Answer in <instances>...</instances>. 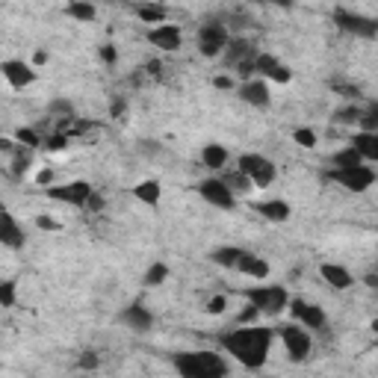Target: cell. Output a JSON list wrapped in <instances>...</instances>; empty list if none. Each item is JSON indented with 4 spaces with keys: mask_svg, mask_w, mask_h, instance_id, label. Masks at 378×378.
<instances>
[{
    "mask_svg": "<svg viewBox=\"0 0 378 378\" xmlns=\"http://www.w3.org/2000/svg\"><path fill=\"white\" fill-rule=\"evenodd\" d=\"M228 160H231V151L219 142H210V145L201 148V166L210 169V172H222L228 166Z\"/></svg>",
    "mask_w": 378,
    "mask_h": 378,
    "instance_id": "7402d4cb",
    "label": "cell"
},
{
    "mask_svg": "<svg viewBox=\"0 0 378 378\" xmlns=\"http://www.w3.org/2000/svg\"><path fill=\"white\" fill-rule=\"evenodd\" d=\"M331 21L340 33H349V36H355V39H375L378 36V21L370 18V15L349 12V9H334Z\"/></svg>",
    "mask_w": 378,
    "mask_h": 378,
    "instance_id": "52a82bcc",
    "label": "cell"
},
{
    "mask_svg": "<svg viewBox=\"0 0 378 378\" xmlns=\"http://www.w3.org/2000/svg\"><path fill=\"white\" fill-rule=\"evenodd\" d=\"M349 145L360 154L364 163H378V134H372V130H355Z\"/></svg>",
    "mask_w": 378,
    "mask_h": 378,
    "instance_id": "44dd1931",
    "label": "cell"
},
{
    "mask_svg": "<svg viewBox=\"0 0 378 378\" xmlns=\"http://www.w3.org/2000/svg\"><path fill=\"white\" fill-rule=\"evenodd\" d=\"M375 169L367 166V163H358V166H349V169H331L328 172V180H334V184H340L343 189L349 192H367L372 189L375 184Z\"/></svg>",
    "mask_w": 378,
    "mask_h": 378,
    "instance_id": "ba28073f",
    "label": "cell"
},
{
    "mask_svg": "<svg viewBox=\"0 0 378 378\" xmlns=\"http://www.w3.org/2000/svg\"><path fill=\"white\" fill-rule=\"evenodd\" d=\"M237 169L245 175L254 184V189H266L275 184L278 177V166L266 157V154H257V151H245L237 157Z\"/></svg>",
    "mask_w": 378,
    "mask_h": 378,
    "instance_id": "277c9868",
    "label": "cell"
},
{
    "mask_svg": "<svg viewBox=\"0 0 378 378\" xmlns=\"http://www.w3.org/2000/svg\"><path fill=\"white\" fill-rule=\"evenodd\" d=\"M30 163H33L30 148H24V145L15 142V151H12V177H24L27 169H30Z\"/></svg>",
    "mask_w": 378,
    "mask_h": 378,
    "instance_id": "f546056e",
    "label": "cell"
},
{
    "mask_svg": "<svg viewBox=\"0 0 378 378\" xmlns=\"http://www.w3.org/2000/svg\"><path fill=\"white\" fill-rule=\"evenodd\" d=\"M145 39L151 42L157 51H166V54H175L184 47V30H180L177 24H169V21H163V24H154L151 30L145 33Z\"/></svg>",
    "mask_w": 378,
    "mask_h": 378,
    "instance_id": "4fadbf2b",
    "label": "cell"
},
{
    "mask_svg": "<svg viewBox=\"0 0 378 378\" xmlns=\"http://www.w3.org/2000/svg\"><path fill=\"white\" fill-rule=\"evenodd\" d=\"M237 272L245 275V278H252V281H266L269 272H272V266H269L266 257H260V254H254V252L245 249V254H242L240 263H237Z\"/></svg>",
    "mask_w": 378,
    "mask_h": 378,
    "instance_id": "d6986e66",
    "label": "cell"
},
{
    "mask_svg": "<svg viewBox=\"0 0 378 378\" xmlns=\"http://www.w3.org/2000/svg\"><path fill=\"white\" fill-rule=\"evenodd\" d=\"M213 86H216V89H222V92H234V89H237V77L219 74V77H213Z\"/></svg>",
    "mask_w": 378,
    "mask_h": 378,
    "instance_id": "ab89813d",
    "label": "cell"
},
{
    "mask_svg": "<svg viewBox=\"0 0 378 378\" xmlns=\"http://www.w3.org/2000/svg\"><path fill=\"white\" fill-rule=\"evenodd\" d=\"M36 228H42V231H59V222L54 219V216H36Z\"/></svg>",
    "mask_w": 378,
    "mask_h": 378,
    "instance_id": "b9f144b4",
    "label": "cell"
},
{
    "mask_svg": "<svg viewBox=\"0 0 378 378\" xmlns=\"http://www.w3.org/2000/svg\"><path fill=\"white\" fill-rule=\"evenodd\" d=\"M124 4H130V0H124Z\"/></svg>",
    "mask_w": 378,
    "mask_h": 378,
    "instance_id": "c3c4849f",
    "label": "cell"
},
{
    "mask_svg": "<svg viewBox=\"0 0 378 378\" xmlns=\"http://www.w3.org/2000/svg\"><path fill=\"white\" fill-rule=\"evenodd\" d=\"M83 210H92V213L104 210V199H101V192L92 189V192H89V199H86V204H83Z\"/></svg>",
    "mask_w": 378,
    "mask_h": 378,
    "instance_id": "60d3db41",
    "label": "cell"
},
{
    "mask_svg": "<svg viewBox=\"0 0 378 378\" xmlns=\"http://www.w3.org/2000/svg\"><path fill=\"white\" fill-rule=\"evenodd\" d=\"M119 322L124 328H130V331H136V334H148L154 328V314L145 307V302H130L119 314Z\"/></svg>",
    "mask_w": 378,
    "mask_h": 378,
    "instance_id": "ac0fdd59",
    "label": "cell"
},
{
    "mask_svg": "<svg viewBox=\"0 0 378 378\" xmlns=\"http://www.w3.org/2000/svg\"><path fill=\"white\" fill-rule=\"evenodd\" d=\"M249 322H260V310L249 302V305H245V310H242V314L237 317V325H249Z\"/></svg>",
    "mask_w": 378,
    "mask_h": 378,
    "instance_id": "74e56055",
    "label": "cell"
},
{
    "mask_svg": "<svg viewBox=\"0 0 378 378\" xmlns=\"http://www.w3.org/2000/svg\"><path fill=\"white\" fill-rule=\"evenodd\" d=\"M222 180H225V184H228V189H231V192L237 195V199H240V195H245V192H252V189H254V184H252V180L245 177V175H242L240 169H234V172L222 175Z\"/></svg>",
    "mask_w": 378,
    "mask_h": 378,
    "instance_id": "83f0119b",
    "label": "cell"
},
{
    "mask_svg": "<svg viewBox=\"0 0 378 378\" xmlns=\"http://www.w3.org/2000/svg\"><path fill=\"white\" fill-rule=\"evenodd\" d=\"M225 62L231 65V69H237V74L242 77V80H249V77H254V57H257V47L249 42V39H234L231 36V42H228V47H225Z\"/></svg>",
    "mask_w": 378,
    "mask_h": 378,
    "instance_id": "9c48e42d",
    "label": "cell"
},
{
    "mask_svg": "<svg viewBox=\"0 0 378 378\" xmlns=\"http://www.w3.org/2000/svg\"><path fill=\"white\" fill-rule=\"evenodd\" d=\"M166 278H169V266H166V263H163V260H154L151 266L145 269V275H142V284L154 290V287H160V284H166Z\"/></svg>",
    "mask_w": 378,
    "mask_h": 378,
    "instance_id": "4316f807",
    "label": "cell"
},
{
    "mask_svg": "<svg viewBox=\"0 0 378 378\" xmlns=\"http://www.w3.org/2000/svg\"><path fill=\"white\" fill-rule=\"evenodd\" d=\"M15 142L24 145V148H30V151L42 148V136H39L33 127H18V130H15Z\"/></svg>",
    "mask_w": 378,
    "mask_h": 378,
    "instance_id": "1f68e13d",
    "label": "cell"
},
{
    "mask_svg": "<svg viewBox=\"0 0 378 378\" xmlns=\"http://www.w3.org/2000/svg\"><path fill=\"white\" fill-rule=\"evenodd\" d=\"M172 364L177 370V375L184 378H225L231 372V364L225 360V355L219 352H177L172 358Z\"/></svg>",
    "mask_w": 378,
    "mask_h": 378,
    "instance_id": "7a4b0ae2",
    "label": "cell"
},
{
    "mask_svg": "<svg viewBox=\"0 0 378 378\" xmlns=\"http://www.w3.org/2000/svg\"><path fill=\"white\" fill-rule=\"evenodd\" d=\"M358 163H364V160H360V154L355 151L352 145L340 148V151L331 154V169H349V166H358Z\"/></svg>",
    "mask_w": 378,
    "mask_h": 378,
    "instance_id": "4dcf8cb0",
    "label": "cell"
},
{
    "mask_svg": "<svg viewBox=\"0 0 378 378\" xmlns=\"http://www.w3.org/2000/svg\"><path fill=\"white\" fill-rule=\"evenodd\" d=\"M36 184H39V187H51V184H54V169H42V172L36 175Z\"/></svg>",
    "mask_w": 378,
    "mask_h": 378,
    "instance_id": "7bdbcfd3",
    "label": "cell"
},
{
    "mask_svg": "<svg viewBox=\"0 0 378 378\" xmlns=\"http://www.w3.org/2000/svg\"><path fill=\"white\" fill-rule=\"evenodd\" d=\"M47 62V51H36V54H33V69H39V65H45Z\"/></svg>",
    "mask_w": 378,
    "mask_h": 378,
    "instance_id": "ee69618b",
    "label": "cell"
},
{
    "mask_svg": "<svg viewBox=\"0 0 378 378\" xmlns=\"http://www.w3.org/2000/svg\"><path fill=\"white\" fill-rule=\"evenodd\" d=\"M272 340H275V328L249 322V325H237L231 331L219 334V346L225 349V355H231L240 367L260 370L269 360Z\"/></svg>",
    "mask_w": 378,
    "mask_h": 378,
    "instance_id": "6da1fadb",
    "label": "cell"
},
{
    "mask_svg": "<svg viewBox=\"0 0 378 378\" xmlns=\"http://www.w3.org/2000/svg\"><path fill=\"white\" fill-rule=\"evenodd\" d=\"M134 12L139 15L142 24H163V21H166V9L157 6V4H136Z\"/></svg>",
    "mask_w": 378,
    "mask_h": 378,
    "instance_id": "f1b7e54d",
    "label": "cell"
},
{
    "mask_svg": "<svg viewBox=\"0 0 378 378\" xmlns=\"http://www.w3.org/2000/svg\"><path fill=\"white\" fill-rule=\"evenodd\" d=\"M254 74L263 77L266 83H290L293 80V71H290V65H284L278 57L272 54H260L254 57Z\"/></svg>",
    "mask_w": 378,
    "mask_h": 378,
    "instance_id": "9a60e30c",
    "label": "cell"
},
{
    "mask_svg": "<svg viewBox=\"0 0 378 378\" xmlns=\"http://www.w3.org/2000/svg\"><path fill=\"white\" fill-rule=\"evenodd\" d=\"M122 112H124V101H116L112 104V116H122Z\"/></svg>",
    "mask_w": 378,
    "mask_h": 378,
    "instance_id": "7dc6e473",
    "label": "cell"
},
{
    "mask_svg": "<svg viewBox=\"0 0 378 378\" xmlns=\"http://www.w3.org/2000/svg\"><path fill=\"white\" fill-rule=\"evenodd\" d=\"M134 199L148 204V207H157L160 199H163V187L160 180H139V184L134 187Z\"/></svg>",
    "mask_w": 378,
    "mask_h": 378,
    "instance_id": "cb8c5ba5",
    "label": "cell"
},
{
    "mask_svg": "<svg viewBox=\"0 0 378 378\" xmlns=\"http://www.w3.org/2000/svg\"><path fill=\"white\" fill-rule=\"evenodd\" d=\"M260 4H272V6H293L295 0H260Z\"/></svg>",
    "mask_w": 378,
    "mask_h": 378,
    "instance_id": "bcb514c9",
    "label": "cell"
},
{
    "mask_svg": "<svg viewBox=\"0 0 378 378\" xmlns=\"http://www.w3.org/2000/svg\"><path fill=\"white\" fill-rule=\"evenodd\" d=\"M65 15L80 21V24H92L98 18V9H95V4H89V0H71V4L65 6Z\"/></svg>",
    "mask_w": 378,
    "mask_h": 378,
    "instance_id": "484cf974",
    "label": "cell"
},
{
    "mask_svg": "<svg viewBox=\"0 0 378 378\" xmlns=\"http://www.w3.org/2000/svg\"><path fill=\"white\" fill-rule=\"evenodd\" d=\"M242 295L260 310V317H281L290 305V293L281 284H257L242 290Z\"/></svg>",
    "mask_w": 378,
    "mask_h": 378,
    "instance_id": "3957f363",
    "label": "cell"
},
{
    "mask_svg": "<svg viewBox=\"0 0 378 378\" xmlns=\"http://www.w3.org/2000/svg\"><path fill=\"white\" fill-rule=\"evenodd\" d=\"M278 337H281L290 360H295V364L307 360L310 352H314V337H310V331H307L305 325H299V322H290L284 328H278Z\"/></svg>",
    "mask_w": 378,
    "mask_h": 378,
    "instance_id": "8992f818",
    "label": "cell"
},
{
    "mask_svg": "<svg viewBox=\"0 0 378 378\" xmlns=\"http://www.w3.org/2000/svg\"><path fill=\"white\" fill-rule=\"evenodd\" d=\"M0 151H4V154H12V151H15V139L0 136Z\"/></svg>",
    "mask_w": 378,
    "mask_h": 378,
    "instance_id": "f6af8a7d",
    "label": "cell"
},
{
    "mask_svg": "<svg viewBox=\"0 0 378 378\" xmlns=\"http://www.w3.org/2000/svg\"><path fill=\"white\" fill-rule=\"evenodd\" d=\"M199 195L210 204V207H216V210H234L237 207V195L228 189V184L222 177H204L201 184H199Z\"/></svg>",
    "mask_w": 378,
    "mask_h": 378,
    "instance_id": "8fae6325",
    "label": "cell"
},
{
    "mask_svg": "<svg viewBox=\"0 0 378 378\" xmlns=\"http://www.w3.org/2000/svg\"><path fill=\"white\" fill-rule=\"evenodd\" d=\"M360 110L364 107H343V110H337L334 112V122H340V124H358V119H360Z\"/></svg>",
    "mask_w": 378,
    "mask_h": 378,
    "instance_id": "e575fe53",
    "label": "cell"
},
{
    "mask_svg": "<svg viewBox=\"0 0 378 378\" xmlns=\"http://www.w3.org/2000/svg\"><path fill=\"white\" fill-rule=\"evenodd\" d=\"M0 74L12 89H27L36 83V69L24 59H4L0 62Z\"/></svg>",
    "mask_w": 378,
    "mask_h": 378,
    "instance_id": "2e32d148",
    "label": "cell"
},
{
    "mask_svg": "<svg viewBox=\"0 0 378 378\" xmlns=\"http://www.w3.org/2000/svg\"><path fill=\"white\" fill-rule=\"evenodd\" d=\"M98 57H101L104 65H116L119 62V47L116 45H101L98 47Z\"/></svg>",
    "mask_w": 378,
    "mask_h": 378,
    "instance_id": "8d00e7d4",
    "label": "cell"
},
{
    "mask_svg": "<svg viewBox=\"0 0 378 378\" xmlns=\"http://www.w3.org/2000/svg\"><path fill=\"white\" fill-rule=\"evenodd\" d=\"M240 95V101H245L249 107H257V110H266L272 104V92H269V83L263 77H249V80H242V83L234 89Z\"/></svg>",
    "mask_w": 378,
    "mask_h": 378,
    "instance_id": "5bb4252c",
    "label": "cell"
},
{
    "mask_svg": "<svg viewBox=\"0 0 378 378\" xmlns=\"http://www.w3.org/2000/svg\"><path fill=\"white\" fill-rule=\"evenodd\" d=\"M92 189H95V187L89 184V180H69V184H57V187L51 184L45 192H47V199H51V201L71 204V207H83Z\"/></svg>",
    "mask_w": 378,
    "mask_h": 378,
    "instance_id": "7c38bea8",
    "label": "cell"
},
{
    "mask_svg": "<svg viewBox=\"0 0 378 378\" xmlns=\"http://www.w3.org/2000/svg\"><path fill=\"white\" fill-rule=\"evenodd\" d=\"M319 275H322V281L331 287V290H337V293H346V290L355 287L352 272H349L346 266H340V263H322V266H319Z\"/></svg>",
    "mask_w": 378,
    "mask_h": 378,
    "instance_id": "ffe728a7",
    "label": "cell"
},
{
    "mask_svg": "<svg viewBox=\"0 0 378 378\" xmlns=\"http://www.w3.org/2000/svg\"><path fill=\"white\" fill-rule=\"evenodd\" d=\"M257 213L266 222H290V216H293V207L284 201V199H272V201H260L257 207H254Z\"/></svg>",
    "mask_w": 378,
    "mask_h": 378,
    "instance_id": "603a6c76",
    "label": "cell"
},
{
    "mask_svg": "<svg viewBox=\"0 0 378 378\" xmlns=\"http://www.w3.org/2000/svg\"><path fill=\"white\" fill-rule=\"evenodd\" d=\"M242 254H245V249H240V245H219V249H213L210 260L216 263V266H222V269H237V263H240Z\"/></svg>",
    "mask_w": 378,
    "mask_h": 378,
    "instance_id": "d4e9b609",
    "label": "cell"
},
{
    "mask_svg": "<svg viewBox=\"0 0 378 378\" xmlns=\"http://www.w3.org/2000/svg\"><path fill=\"white\" fill-rule=\"evenodd\" d=\"M204 310L210 317H222L225 310H228V295H213V299L204 305Z\"/></svg>",
    "mask_w": 378,
    "mask_h": 378,
    "instance_id": "d590c367",
    "label": "cell"
},
{
    "mask_svg": "<svg viewBox=\"0 0 378 378\" xmlns=\"http://www.w3.org/2000/svg\"><path fill=\"white\" fill-rule=\"evenodd\" d=\"M98 364H101L98 352H83V355L77 358V367H80V370H98Z\"/></svg>",
    "mask_w": 378,
    "mask_h": 378,
    "instance_id": "f35d334b",
    "label": "cell"
},
{
    "mask_svg": "<svg viewBox=\"0 0 378 378\" xmlns=\"http://www.w3.org/2000/svg\"><path fill=\"white\" fill-rule=\"evenodd\" d=\"M228 42H231V30H228L225 21L219 18H207L201 27H199V36H195V45H199V54L207 57V59H216L225 54Z\"/></svg>",
    "mask_w": 378,
    "mask_h": 378,
    "instance_id": "5b68a950",
    "label": "cell"
},
{
    "mask_svg": "<svg viewBox=\"0 0 378 378\" xmlns=\"http://www.w3.org/2000/svg\"><path fill=\"white\" fill-rule=\"evenodd\" d=\"M24 242H27L24 228H21L18 219H15L12 213H9L6 204H0V245H4V249L18 252V249H24Z\"/></svg>",
    "mask_w": 378,
    "mask_h": 378,
    "instance_id": "e0dca14e",
    "label": "cell"
},
{
    "mask_svg": "<svg viewBox=\"0 0 378 378\" xmlns=\"http://www.w3.org/2000/svg\"><path fill=\"white\" fill-rule=\"evenodd\" d=\"M293 142L295 145H299V148H307V151H310V148H317V130L314 127H295L293 130Z\"/></svg>",
    "mask_w": 378,
    "mask_h": 378,
    "instance_id": "d6a6232c",
    "label": "cell"
},
{
    "mask_svg": "<svg viewBox=\"0 0 378 378\" xmlns=\"http://www.w3.org/2000/svg\"><path fill=\"white\" fill-rule=\"evenodd\" d=\"M15 302H18V284L0 281V307H15Z\"/></svg>",
    "mask_w": 378,
    "mask_h": 378,
    "instance_id": "836d02e7",
    "label": "cell"
},
{
    "mask_svg": "<svg viewBox=\"0 0 378 378\" xmlns=\"http://www.w3.org/2000/svg\"><path fill=\"white\" fill-rule=\"evenodd\" d=\"M287 310H290L293 322L305 325L307 331H322V328L328 325L325 310H322V305H317V302H307V299H290Z\"/></svg>",
    "mask_w": 378,
    "mask_h": 378,
    "instance_id": "30bf717a",
    "label": "cell"
}]
</instances>
